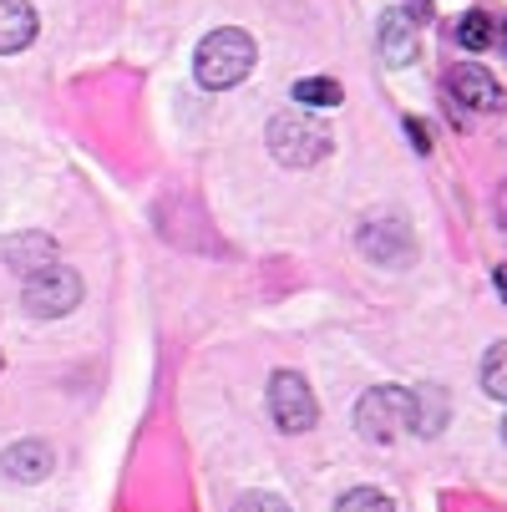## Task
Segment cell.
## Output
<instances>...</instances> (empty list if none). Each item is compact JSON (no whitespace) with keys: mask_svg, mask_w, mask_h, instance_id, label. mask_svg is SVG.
<instances>
[{"mask_svg":"<svg viewBox=\"0 0 507 512\" xmlns=\"http://www.w3.org/2000/svg\"><path fill=\"white\" fill-rule=\"evenodd\" d=\"M254 56L259 51H254V36L249 31H239V26L208 31L198 41V56H193V77L208 92H229V87H239L249 71H254Z\"/></svg>","mask_w":507,"mask_h":512,"instance_id":"cell-1","label":"cell"},{"mask_svg":"<svg viewBox=\"0 0 507 512\" xmlns=\"http://www.w3.org/2000/svg\"><path fill=\"white\" fill-rule=\"evenodd\" d=\"M335 137L325 122H315L310 112H279L269 117V153L284 168H315L320 158H330Z\"/></svg>","mask_w":507,"mask_h":512,"instance_id":"cell-2","label":"cell"},{"mask_svg":"<svg viewBox=\"0 0 507 512\" xmlns=\"http://www.w3.org/2000/svg\"><path fill=\"white\" fill-rule=\"evenodd\" d=\"M355 426L366 442H396L401 431H416V391L401 386H376L355 401Z\"/></svg>","mask_w":507,"mask_h":512,"instance_id":"cell-3","label":"cell"},{"mask_svg":"<svg viewBox=\"0 0 507 512\" xmlns=\"http://www.w3.org/2000/svg\"><path fill=\"white\" fill-rule=\"evenodd\" d=\"M26 315L36 320H61L82 305V274L77 269H66V264H51L41 269L36 279H26V295H21Z\"/></svg>","mask_w":507,"mask_h":512,"instance_id":"cell-4","label":"cell"},{"mask_svg":"<svg viewBox=\"0 0 507 512\" xmlns=\"http://www.w3.org/2000/svg\"><path fill=\"white\" fill-rule=\"evenodd\" d=\"M269 411H274V426L289 431V436H300L320 421V401L310 391V381L300 371H274L269 381Z\"/></svg>","mask_w":507,"mask_h":512,"instance_id":"cell-5","label":"cell"},{"mask_svg":"<svg viewBox=\"0 0 507 512\" xmlns=\"http://www.w3.org/2000/svg\"><path fill=\"white\" fill-rule=\"evenodd\" d=\"M355 239H360V254L376 259V264H391V269L416 259V234H411V224L401 213H371Z\"/></svg>","mask_w":507,"mask_h":512,"instance_id":"cell-6","label":"cell"},{"mask_svg":"<svg viewBox=\"0 0 507 512\" xmlns=\"http://www.w3.org/2000/svg\"><path fill=\"white\" fill-rule=\"evenodd\" d=\"M447 87H452V97H457L467 112H502V87H497L492 71H487V66H477V61L452 66Z\"/></svg>","mask_w":507,"mask_h":512,"instance_id":"cell-7","label":"cell"},{"mask_svg":"<svg viewBox=\"0 0 507 512\" xmlns=\"http://www.w3.org/2000/svg\"><path fill=\"white\" fill-rule=\"evenodd\" d=\"M41 21H36V6L31 0H0V56H16L36 41Z\"/></svg>","mask_w":507,"mask_h":512,"instance_id":"cell-8","label":"cell"},{"mask_svg":"<svg viewBox=\"0 0 507 512\" xmlns=\"http://www.w3.org/2000/svg\"><path fill=\"white\" fill-rule=\"evenodd\" d=\"M56 264V239L51 234H21V239H6V269L11 274H26L36 279L41 269Z\"/></svg>","mask_w":507,"mask_h":512,"instance_id":"cell-9","label":"cell"},{"mask_svg":"<svg viewBox=\"0 0 507 512\" xmlns=\"http://www.w3.org/2000/svg\"><path fill=\"white\" fill-rule=\"evenodd\" d=\"M51 462H56V452L31 436V442L6 447V457H0V472H6L11 482H41V477H51Z\"/></svg>","mask_w":507,"mask_h":512,"instance_id":"cell-10","label":"cell"},{"mask_svg":"<svg viewBox=\"0 0 507 512\" xmlns=\"http://www.w3.org/2000/svg\"><path fill=\"white\" fill-rule=\"evenodd\" d=\"M381 56L391 66H411L416 61V16L386 11V21H381Z\"/></svg>","mask_w":507,"mask_h":512,"instance_id":"cell-11","label":"cell"},{"mask_svg":"<svg viewBox=\"0 0 507 512\" xmlns=\"http://www.w3.org/2000/svg\"><path fill=\"white\" fill-rule=\"evenodd\" d=\"M289 97H295L305 112L310 107H340L345 102V92H340L335 77H305V82H295V92H289Z\"/></svg>","mask_w":507,"mask_h":512,"instance_id":"cell-12","label":"cell"},{"mask_svg":"<svg viewBox=\"0 0 507 512\" xmlns=\"http://www.w3.org/2000/svg\"><path fill=\"white\" fill-rule=\"evenodd\" d=\"M447 426V396L437 386H421L416 391V431L421 436H437Z\"/></svg>","mask_w":507,"mask_h":512,"instance_id":"cell-13","label":"cell"},{"mask_svg":"<svg viewBox=\"0 0 507 512\" xmlns=\"http://www.w3.org/2000/svg\"><path fill=\"white\" fill-rule=\"evenodd\" d=\"M482 391L507 401V340H497L487 355H482Z\"/></svg>","mask_w":507,"mask_h":512,"instance_id":"cell-14","label":"cell"},{"mask_svg":"<svg viewBox=\"0 0 507 512\" xmlns=\"http://www.w3.org/2000/svg\"><path fill=\"white\" fill-rule=\"evenodd\" d=\"M335 512H396V502H391L386 492H376V487H355V492L340 497Z\"/></svg>","mask_w":507,"mask_h":512,"instance_id":"cell-15","label":"cell"},{"mask_svg":"<svg viewBox=\"0 0 507 512\" xmlns=\"http://www.w3.org/2000/svg\"><path fill=\"white\" fill-rule=\"evenodd\" d=\"M457 41H462L467 51H487V46H492V21H487L482 11L462 16V26H457Z\"/></svg>","mask_w":507,"mask_h":512,"instance_id":"cell-16","label":"cell"},{"mask_svg":"<svg viewBox=\"0 0 507 512\" xmlns=\"http://www.w3.org/2000/svg\"><path fill=\"white\" fill-rule=\"evenodd\" d=\"M234 512H289V502L274 497V492H244V497L234 502Z\"/></svg>","mask_w":507,"mask_h":512,"instance_id":"cell-17","label":"cell"},{"mask_svg":"<svg viewBox=\"0 0 507 512\" xmlns=\"http://www.w3.org/2000/svg\"><path fill=\"white\" fill-rule=\"evenodd\" d=\"M406 132H411V148L416 153H431V127L421 117H406Z\"/></svg>","mask_w":507,"mask_h":512,"instance_id":"cell-18","label":"cell"},{"mask_svg":"<svg viewBox=\"0 0 507 512\" xmlns=\"http://www.w3.org/2000/svg\"><path fill=\"white\" fill-rule=\"evenodd\" d=\"M497 218H502V229H507V183L497 188Z\"/></svg>","mask_w":507,"mask_h":512,"instance_id":"cell-19","label":"cell"},{"mask_svg":"<svg viewBox=\"0 0 507 512\" xmlns=\"http://www.w3.org/2000/svg\"><path fill=\"white\" fill-rule=\"evenodd\" d=\"M497 289H502V295H507V269H497Z\"/></svg>","mask_w":507,"mask_h":512,"instance_id":"cell-20","label":"cell"},{"mask_svg":"<svg viewBox=\"0 0 507 512\" xmlns=\"http://www.w3.org/2000/svg\"><path fill=\"white\" fill-rule=\"evenodd\" d=\"M502 442H507V421H502Z\"/></svg>","mask_w":507,"mask_h":512,"instance_id":"cell-21","label":"cell"},{"mask_svg":"<svg viewBox=\"0 0 507 512\" xmlns=\"http://www.w3.org/2000/svg\"><path fill=\"white\" fill-rule=\"evenodd\" d=\"M502 46H507V26H502Z\"/></svg>","mask_w":507,"mask_h":512,"instance_id":"cell-22","label":"cell"}]
</instances>
